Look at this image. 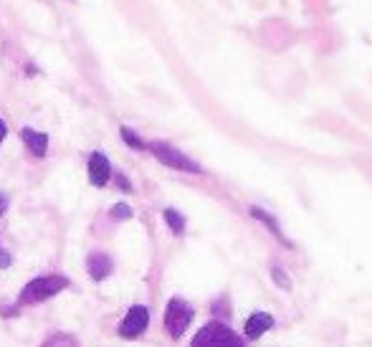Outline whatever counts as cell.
Instances as JSON below:
<instances>
[{
  "mask_svg": "<svg viewBox=\"0 0 372 347\" xmlns=\"http://www.w3.org/2000/svg\"><path fill=\"white\" fill-rule=\"evenodd\" d=\"M69 287L66 276H43V279H34L31 284H25V289L21 291V304H36V302H43V299L53 297L61 289Z\"/></svg>",
  "mask_w": 372,
  "mask_h": 347,
  "instance_id": "1",
  "label": "cell"
},
{
  "mask_svg": "<svg viewBox=\"0 0 372 347\" xmlns=\"http://www.w3.org/2000/svg\"><path fill=\"white\" fill-rule=\"evenodd\" d=\"M193 347H243V342L223 322H210L195 335Z\"/></svg>",
  "mask_w": 372,
  "mask_h": 347,
  "instance_id": "2",
  "label": "cell"
},
{
  "mask_svg": "<svg viewBox=\"0 0 372 347\" xmlns=\"http://www.w3.org/2000/svg\"><path fill=\"white\" fill-rule=\"evenodd\" d=\"M147 147L152 149V155L158 157L160 163H165L167 167L188 170V173H200V165H195L193 160H188V157L182 155L180 149L170 147V145H165V142H152V145H147Z\"/></svg>",
  "mask_w": 372,
  "mask_h": 347,
  "instance_id": "3",
  "label": "cell"
},
{
  "mask_svg": "<svg viewBox=\"0 0 372 347\" xmlns=\"http://www.w3.org/2000/svg\"><path fill=\"white\" fill-rule=\"evenodd\" d=\"M193 322V309L190 304H185L182 299H173L170 304H167V312H165V327L167 332L173 335V337H180L182 332L188 330V324Z\"/></svg>",
  "mask_w": 372,
  "mask_h": 347,
  "instance_id": "4",
  "label": "cell"
},
{
  "mask_svg": "<svg viewBox=\"0 0 372 347\" xmlns=\"http://www.w3.org/2000/svg\"><path fill=\"white\" fill-rule=\"evenodd\" d=\"M147 322H149V312L147 307L142 304H134L129 312H127V317L122 320V324H119V335L127 339L137 337V335H142V332L147 330Z\"/></svg>",
  "mask_w": 372,
  "mask_h": 347,
  "instance_id": "5",
  "label": "cell"
},
{
  "mask_svg": "<svg viewBox=\"0 0 372 347\" xmlns=\"http://www.w3.org/2000/svg\"><path fill=\"white\" fill-rule=\"evenodd\" d=\"M109 178H112V167H109V160L101 152H94L89 157V180L101 188V185H107Z\"/></svg>",
  "mask_w": 372,
  "mask_h": 347,
  "instance_id": "6",
  "label": "cell"
},
{
  "mask_svg": "<svg viewBox=\"0 0 372 347\" xmlns=\"http://www.w3.org/2000/svg\"><path fill=\"white\" fill-rule=\"evenodd\" d=\"M271 327H273V317L269 312L251 314V317H248V322H246V337L256 339V337H261L266 330H271Z\"/></svg>",
  "mask_w": 372,
  "mask_h": 347,
  "instance_id": "7",
  "label": "cell"
},
{
  "mask_svg": "<svg viewBox=\"0 0 372 347\" xmlns=\"http://www.w3.org/2000/svg\"><path fill=\"white\" fill-rule=\"evenodd\" d=\"M21 140L28 145V149H31L36 157H43L46 155V149H49V137L43 132L31 130V127H23V130H21Z\"/></svg>",
  "mask_w": 372,
  "mask_h": 347,
  "instance_id": "8",
  "label": "cell"
},
{
  "mask_svg": "<svg viewBox=\"0 0 372 347\" xmlns=\"http://www.w3.org/2000/svg\"><path fill=\"white\" fill-rule=\"evenodd\" d=\"M86 264H89V274L94 281L107 279L109 274H112V259L104 256V254H91Z\"/></svg>",
  "mask_w": 372,
  "mask_h": 347,
  "instance_id": "9",
  "label": "cell"
},
{
  "mask_svg": "<svg viewBox=\"0 0 372 347\" xmlns=\"http://www.w3.org/2000/svg\"><path fill=\"white\" fill-rule=\"evenodd\" d=\"M251 215H253V218H258V221H264V224H269V228H271V231L284 241V246H289V248H291L289 241L284 239V233H282V228H279V224H276V221H273V218H271L269 213H266V211H261V208H251Z\"/></svg>",
  "mask_w": 372,
  "mask_h": 347,
  "instance_id": "10",
  "label": "cell"
},
{
  "mask_svg": "<svg viewBox=\"0 0 372 347\" xmlns=\"http://www.w3.org/2000/svg\"><path fill=\"white\" fill-rule=\"evenodd\" d=\"M165 221L170 224V228H173L175 233L185 231V218H182L177 211H173V208H167V211H165Z\"/></svg>",
  "mask_w": 372,
  "mask_h": 347,
  "instance_id": "11",
  "label": "cell"
},
{
  "mask_svg": "<svg viewBox=\"0 0 372 347\" xmlns=\"http://www.w3.org/2000/svg\"><path fill=\"white\" fill-rule=\"evenodd\" d=\"M122 140L129 145V147H134V149H145V142L137 137V134L129 130V127H122Z\"/></svg>",
  "mask_w": 372,
  "mask_h": 347,
  "instance_id": "12",
  "label": "cell"
},
{
  "mask_svg": "<svg viewBox=\"0 0 372 347\" xmlns=\"http://www.w3.org/2000/svg\"><path fill=\"white\" fill-rule=\"evenodd\" d=\"M43 347H76V342L71 337H66V335H56V337H51Z\"/></svg>",
  "mask_w": 372,
  "mask_h": 347,
  "instance_id": "13",
  "label": "cell"
},
{
  "mask_svg": "<svg viewBox=\"0 0 372 347\" xmlns=\"http://www.w3.org/2000/svg\"><path fill=\"white\" fill-rule=\"evenodd\" d=\"M112 218H116V221H127V218H132V208L119 203V206L112 208Z\"/></svg>",
  "mask_w": 372,
  "mask_h": 347,
  "instance_id": "14",
  "label": "cell"
},
{
  "mask_svg": "<svg viewBox=\"0 0 372 347\" xmlns=\"http://www.w3.org/2000/svg\"><path fill=\"white\" fill-rule=\"evenodd\" d=\"M273 279L279 281V284H282L284 289H289V279H286V276L282 274V269H273Z\"/></svg>",
  "mask_w": 372,
  "mask_h": 347,
  "instance_id": "15",
  "label": "cell"
},
{
  "mask_svg": "<svg viewBox=\"0 0 372 347\" xmlns=\"http://www.w3.org/2000/svg\"><path fill=\"white\" fill-rule=\"evenodd\" d=\"M5 266H10V254L0 248V269H5Z\"/></svg>",
  "mask_w": 372,
  "mask_h": 347,
  "instance_id": "16",
  "label": "cell"
},
{
  "mask_svg": "<svg viewBox=\"0 0 372 347\" xmlns=\"http://www.w3.org/2000/svg\"><path fill=\"white\" fill-rule=\"evenodd\" d=\"M116 185H119L122 191H132V185H129V180H127V178H122V175H116Z\"/></svg>",
  "mask_w": 372,
  "mask_h": 347,
  "instance_id": "17",
  "label": "cell"
},
{
  "mask_svg": "<svg viewBox=\"0 0 372 347\" xmlns=\"http://www.w3.org/2000/svg\"><path fill=\"white\" fill-rule=\"evenodd\" d=\"M5 208H8V198H5L3 193H0V215L5 213Z\"/></svg>",
  "mask_w": 372,
  "mask_h": 347,
  "instance_id": "18",
  "label": "cell"
},
{
  "mask_svg": "<svg viewBox=\"0 0 372 347\" xmlns=\"http://www.w3.org/2000/svg\"><path fill=\"white\" fill-rule=\"evenodd\" d=\"M5 134H8V127H5V122L0 119V142L5 140Z\"/></svg>",
  "mask_w": 372,
  "mask_h": 347,
  "instance_id": "19",
  "label": "cell"
}]
</instances>
